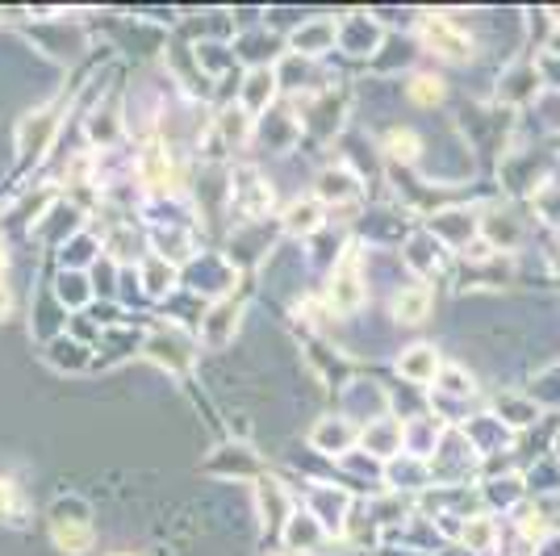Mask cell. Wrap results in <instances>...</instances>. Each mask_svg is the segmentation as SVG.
Wrapping results in <instances>:
<instances>
[{"mask_svg":"<svg viewBox=\"0 0 560 556\" xmlns=\"http://www.w3.org/2000/svg\"><path fill=\"white\" fill-rule=\"evenodd\" d=\"M490 415L514 436V431H527L539 422V402L532 394H498L490 402Z\"/></svg>","mask_w":560,"mask_h":556,"instance_id":"obj_22","label":"cell"},{"mask_svg":"<svg viewBox=\"0 0 560 556\" xmlns=\"http://www.w3.org/2000/svg\"><path fill=\"white\" fill-rule=\"evenodd\" d=\"M9 268H13V255H9V243L0 239V285H9Z\"/></svg>","mask_w":560,"mask_h":556,"instance_id":"obj_34","label":"cell"},{"mask_svg":"<svg viewBox=\"0 0 560 556\" xmlns=\"http://www.w3.org/2000/svg\"><path fill=\"white\" fill-rule=\"evenodd\" d=\"M394 369L401 381H410V385H435V377L444 369V360H440V351L435 344H410V348L397 351Z\"/></svg>","mask_w":560,"mask_h":556,"instance_id":"obj_18","label":"cell"},{"mask_svg":"<svg viewBox=\"0 0 560 556\" xmlns=\"http://www.w3.org/2000/svg\"><path fill=\"white\" fill-rule=\"evenodd\" d=\"M355 448L369 452L373 461H394V456H401V418L385 415L376 418V422H364Z\"/></svg>","mask_w":560,"mask_h":556,"instance_id":"obj_19","label":"cell"},{"mask_svg":"<svg viewBox=\"0 0 560 556\" xmlns=\"http://www.w3.org/2000/svg\"><path fill=\"white\" fill-rule=\"evenodd\" d=\"M394 318L401 326H419L431 318V310H435V293H431V285L427 280H415V285H401L394 293Z\"/></svg>","mask_w":560,"mask_h":556,"instance_id":"obj_20","label":"cell"},{"mask_svg":"<svg viewBox=\"0 0 560 556\" xmlns=\"http://www.w3.org/2000/svg\"><path fill=\"white\" fill-rule=\"evenodd\" d=\"M280 540H284V553L289 556H323L330 548V535L327 528L310 514V510L293 507V514L284 519L280 528Z\"/></svg>","mask_w":560,"mask_h":556,"instance_id":"obj_9","label":"cell"},{"mask_svg":"<svg viewBox=\"0 0 560 556\" xmlns=\"http://www.w3.org/2000/svg\"><path fill=\"white\" fill-rule=\"evenodd\" d=\"M280 93V76L277 68H252L238 84V109L247 117H264L272 109V101Z\"/></svg>","mask_w":560,"mask_h":556,"instance_id":"obj_17","label":"cell"},{"mask_svg":"<svg viewBox=\"0 0 560 556\" xmlns=\"http://www.w3.org/2000/svg\"><path fill=\"white\" fill-rule=\"evenodd\" d=\"M355 443H360V427L351 422L348 415H327L314 422V431H310V448L314 452H323V456H335V461H343L355 452Z\"/></svg>","mask_w":560,"mask_h":556,"instance_id":"obj_12","label":"cell"},{"mask_svg":"<svg viewBox=\"0 0 560 556\" xmlns=\"http://www.w3.org/2000/svg\"><path fill=\"white\" fill-rule=\"evenodd\" d=\"M369 302V277L355 268V252H348L335 268H330L327 280V318H351L360 314Z\"/></svg>","mask_w":560,"mask_h":556,"instance_id":"obj_3","label":"cell"},{"mask_svg":"<svg viewBox=\"0 0 560 556\" xmlns=\"http://www.w3.org/2000/svg\"><path fill=\"white\" fill-rule=\"evenodd\" d=\"M243 323V302L238 298H218L213 305L201 310V318H197V339L206 344V348H226L234 339V331Z\"/></svg>","mask_w":560,"mask_h":556,"instance_id":"obj_10","label":"cell"},{"mask_svg":"<svg viewBox=\"0 0 560 556\" xmlns=\"http://www.w3.org/2000/svg\"><path fill=\"white\" fill-rule=\"evenodd\" d=\"M481 494H486V498H498V494H502V486H498V482H486V486H481ZM523 494H527V486H523V482H518V473H514L511 477V494H506V502H511V507H518V502H523Z\"/></svg>","mask_w":560,"mask_h":556,"instance_id":"obj_32","label":"cell"},{"mask_svg":"<svg viewBox=\"0 0 560 556\" xmlns=\"http://www.w3.org/2000/svg\"><path fill=\"white\" fill-rule=\"evenodd\" d=\"M197 348H201V344H192V335H185L180 326H155V331L142 339V356L155 360L160 369L176 372V377H188V372H192Z\"/></svg>","mask_w":560,"mask_h":556,"instance_id":"obj_4","label":"cell"},{"mask_svg":"<svg viewBox=\"0 0 560 556\" xmlns=\"http://www.w3.org/2000/svg\"><path fill=\"white\" fill-rule=\"evenodd\" d=\"M335 47H343L355 59H369V55H376V50L385 47V25L376 22L373 13H343Z\"/></svg>","mask_w":560,"mask_h":556,"instance_id":"obj_11","label":"cell"},{"mask_svg":"<svg viewBox=\"0 0 560 556\" xmlns=\"http://www.w3.org/2000/svg\"><path fill=\"white\" fill-rule=\"evenodd\" d=\"M419 43L427 55H435L440 63H468L472 55H477V43H472V34H468L465 25L456 22V18H447V13H427L419 22Z\"/></svg>","mask_w":560,"mask_h":556,"instance_id":"obj_2","label":"cell"},{"mask_svg":"<svg viewBox=\"0 0 560 556\" xmlns=\"http://www.w3.org/2000/svg\"><path fill=\"white\" fill-rule=\"evenodd\" d=\"M431 239H435L440 247L465 252L468 243H477V239H481V213L460 209V206L435 209V218H431Z\"/></svg>","mask_w":560,"mask_h":556,"instance_id":"obj_8","label":"cell"},{"mask_svg":"<svg viewBox=\"0 0 560 556\" xmlns=\"http://www.w3.org/2000/svg\"><path fill=\"white\" fill-rule=\"evenodd\" d=\"M460 544H465L468 553H493L498 548V519L486 514V510L468 514L465 528H460Z\"/></svg>","mask_w":560,"mask_h":556,"instance_id":"obj_27","label":"cell"},{"mask_svg":"<svg viewBox=\"0 0 560 556\" xmlns=\"http://www.w3.org/2000/svg\"><path fill=\"white\" fill-rule=\"evenodd\" d=\"M180 268L176 264H167L164 255H142V293L147 298H167L176 285H180Z\"/></svg>","mask_w":560,"mask_h":556,"instance_id":"obj_26","label":"cell"},{"mask_svg":"<svg viewBox=\"0 0 560 556\" xmlns=\"http://www.w3.org/2000/svg\"><path fill=\"white\" fill-rule=\"evenodd\" d=\"M548 259H552V268H557V277H560V243L552 247V255H548Z\"/></svg>","mask_w":560,"mask_h":556,"instance_id":"obj_36","label":"cell"},{"mask_svg":"<svg viewBox=\"0 0 560 556\" xmlns=\"http://www.w3.org/2000/svg\"><path fill=\"white\" fill-rule=\"evenodd\" d=\"M523 234H527V222L511 206H493L481 213V243H490L493 252H518Z\"/></svg>","mask_w":560,"mask_h":556,"instance_id":"obj_13","label":"cell"},{"mask_svg":"<svg viewBox=\"0 0 560 556\" xmlns=\"http://www.w3.org/2000/svg\"><path fill=\"white\" fill-rule=\"evenodd\" d=\"M25 519H30V502H25L22 486L0 473V523H25Z\"/></svg>","mask_w":560,"mask_h":556,"instance_id":"obj_29","label":"cell"},{"mask_svg":"<svg viewBox=\"0 0 560 556\" xmlns=\"http://www.w3.org/2000/svg\"><path fill=\"white\" fill-rule=\"evenodd\" d=\"M59 105H38L34 114H25L18 121V160L22 163H38L50 151V142L59 135Z\"/></svg>","mask_w":560,"mask_h":556,"instance_id":"obj_5","label":"cell"},{"mask_svg":"<svg viewBox=\"0 0 560 556\" xmlns=\"http://www.w3.org/2000/svg\"><path fill=\"white\" fill-rule=\"evenodd\" d=\"M364 193V181H360V172L348 167V163H330L323 167L318 176H314V201H323V206H348Z\"/></svg>","mask_w":560,"mask_h":556,"instance_id":"obj_14","label":"cell"},{"mask_svg":"<svg viewBox=\"0 0 560 556\" xmlns=\"http://www.w3.org/2000/svg\"><path fill=\"white\" fill-rule=\"evenodd\" d=\"M302 510H310L323 528L330 532L343 535V528H348V514H351V498L343 486H335V482H310L305 486V498L298 502Z\"/></svg>","mask_w":560,"mask_h":556,"instance_id":"obj_6","label":"cell"},{"mask_svg":"<svg viewBox=\"0 0 560 556\" xmlns=\"http://www.w3.org/2000/svg\"><path fill=\"white\" fill-rule=\"evenodd\" d=\"M406 101L419 109H440L447 101V80L440 71H410L406 80Z\"/></svg>","mask_w":560,"mask_h":556,"instance_id":"obj_25","label":"cell"},{"mask_svg":"<svg viewBox=\"0 0 560 556\" xmlns=\"http://www.w3.org/2000/svg\"><path fill=\"white\" fill-rule=\"evenodd\" d=\"M256 502H259V523H264V532H280L284 519L298 507V498H293V494L284 489V482L272 477V473H264L256 482Z\"/></svg>","mask_w":560,"mask_h":556,"instance_id":"obj_16","label":"cell"},{"mask_svg":"<svg viewBox=\"0 0 560 556\" xmlns=\"http://www.w3.org/2000/svg\"><path fill=\"white\" fill-rule=\"evenodd\" d=\"M4 318H13V293H9V285H0V323Z\"/></svg>","mask_w":560,"mask_h":556,"instance_id":"obj_35","label":"cell"},{"mask_svg":"<svg viewBox=\"0 0 560 556\" xmlns=\"http://www.w3.org/2000/svg\"><path fill=\"white\" fill-rule=\"evenodd\" d=\"M206 468H210V473H234L238 482H259V477H264V464H259V456L247 443H222Z\"/></svg>","mask_w":560,"mask_h":556,"instance_id":"obj_21","label":"cell"},{"mask_svg":"<svg viewBox=\"0 0 560 556\" xmlns=\"http://www.w3.org/2000/svg\"><path fill=\"white\" fill-rule=\"evenodd\" d=\"M401 259H406V268H410V273H435V268H440V259H444V247H440L431 234L419 231L410 243H406Z\"/></svg>","mask_w":560,"mask_h":556,"instance_id":"obj_28","label":"cell"},{"mask_svg":"<svg viewBox=\"0 0 560 556\" xmlns=\"http://www.w3.org/2000/svg\"><path fill=\"white\" fill-rule=\"evenodd\" d=\"M47 528H50L55 548H59V553H71V556H84L96 540L93 510H89L84 498H75V494H63V498L50 502Z\"/></svg>","mask_w":560,"mask_h":556,"instance_id":"obj_1","label":"cell"},{"mask_svg":"<svg viewBox=\"0 0 560 556\" xmlns=\"http://www.w3.org/2000/svg\"><path fill=\"white\" fill-rule=\"evenodd\" d=\"M381 151L389 163H401V167H419V160L427 155V142L419 139V130L410 126H389L381 135Z\"/></svg>","mask_w":560,"mask_h":556,"instance_id":"obj_23","label":"cell"},{"mask_svg":"<svg viewBox=\"0 0 560 556\" xmlns=\"http://www.w3.org/2000/svg\"><path fill=\"white\" fill-rule=\"evenodd\" d=\"M335 38H339V18H305L289 34V50L302 59H323L327 50H335Z\"/></svg>","mask_w":560,"mask_h":556,"instance_id":"obj_15","label":"cell"},{"mask_svg":"<svg viewBox=\"0 0 560 556\" xmlns=\"http://www.w3.org/2000/svg\"><path fill=\"white\" fill-rule=\"evenodd\" d=\"M55 293H59V302L68 305V310H80V305L93 298V285L84 280V273H59Z\"/></svg>","mask_w":560,"mask_h":556,"instance_id":"obj_31","label":"cell"},{"mask_svg":"<svg viewBox=\"0 0 560 556\" xmlns=\"http://www.w3.org/2000/svg\"><path fill=\"white\" fill-rule=\"evenodd\" d=\"M109 239H114V243H130V239H139V234H135V231H126V227H121V231H114V234H109ZM135 252H142L139 243H135ZM105 255H109V259H117V255H121V259H130V252H121V247H109V252H105Z\"/></svg>","mask_w":560,"mask_h":556,"instance_id":"obj_33","label":"cell"},{"mask_svg":"<svg viewBox=\"0 0 560 556\" xmlns=\"http://www.w3.org/2000/svg\"><path fill=\"white\" fill-rule=\"evenodd\" d=\"M109 556H135V553H109Z\"/></svg>","mask_w":560,"mask_h":556,"instance_id":"obj_37","label":"cell"},{"mask_svg":"<svg viewBox=\"0 0 560 556\" xmlns=\"http://www.w3.org/2000/svg\"><path fill=\"white\" fill-rule=\"evenodd\" d=\"M280 227L284 234H302V239H314V234L327 227V206L323 201H314V197H298V201H289L284 206V218H280Z\"/></svg>","mask_w":560,"mask_h":556,"instance_id":"obj_24","label":"cell"},{"mask_svg":"<svg viewBox=\"0 0 560 556\" xmlns=\"http://www.w3.org/2000/svg\"><path fill=\"white\" fill-rule=\"evenodd\" d=\"M135 172H139V185L147 193H172V188L180 185L176 176V160H172V147L164 139H147L139 147V155H135Z\"/></svg>","mask_w":560,"mask_h":556,"instance_id":"obj_7","label":"cell"},{"mask_svg":"<svg viewBox=\"0 0 560 556\" xmlns=\"http://www.w3.org/2000/svg\"><path fill=\"white\" fill-rule=\"evenodd\" d=\"M47 360L55 369H89V344L84 339H55V348L47 351Z\"/></svg>","mask_w":560,"mask_h":556,"instance_id":"obj_30","label":"cell"}]
</instances>
